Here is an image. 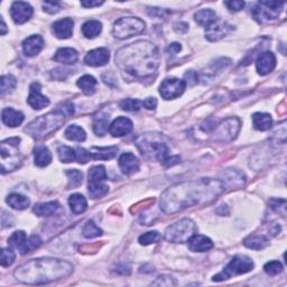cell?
Segmentation results:
<instances>
[{
	"mask_svg": "<svg viewBox=\"0 0 287 287\" xmlns=\"http://www.w3.org/2000/svg\"><path fill=\"white\" fill-rule=\"evenodd\" d=\"M221 180L200 178V180L178 183L163 193L159 206L164 213L174 214L192 206L212 203L224 192Z\"/></svg>",
	"mask_w": 287,
	"mask_h": 287,
	"instance_id": "cell-1",
	"label": "cell"
},
{
	"mask_svg": "<svg viewBox=\"0 0 287 287\" xmlns=\"http://www.w3.org/2000/svg\"><path fill=\"white\" fill-rule=\"evenodd\" d=\"M115 60L122 73L139 80L152 78L159 67L158 50L148 41H138L121 48Z\"/></svg>",
	"mask_w": 287,
	"mask_h": 287,
	"instance_id": "cell-2",
	"label": "cell"
},
{
	"mask_svg": "<svg viewBox=\"0 0 287 287\" xmlns=\"http://www.w3.org/2000/svg\"><path fill=\"white\" fill-rule=\"evenodd\" d=\"M72 271V263L67 260L58 258H40L23 263L16 268L14 276L23 284L42 285L69 277Z\"/></svg>",
	"mask_w": 287,
	"mask_h": 287,
	"instance_id": "cell-3",
	"label": "cell"
},
{
	"mask_svg": "<svg viewBox=\"0 0 287 287\" xmlns=\"http://www.w3.org/2000/svg\"><path fill=\"white\" fill-rule=\"evenodd\" d=\"M65 121V116L61 114L58 110L44 116H41L39 118L33 120L28 124L25 131L31 135L32 137L36 139H42L45 136L55 133L56 130L60 129L63 126Z\"/></svg>",
	"mask_w": 287,
	"mask_h": 287,
	"instance_id": "cell-4",
	"label": "cell"
},
{
	"mask_svg": "<svg viewBox=\"0 0 287 287\" xmlns=\"http://www.w3.org/2000/svg\"><path fill=\"white\" fill-rule=\"evenodd\" d=\"M21 138L13 137L5 139L0 144V156H2V172H13L22 165L23 155L20 150Z\"/></svg>",
	"mask_w": 287,
	"mask_h": 287,
	"instance_id": "cell-5",
	"label": "cell"
},
{
	"mask_svg": "<svg viewBox=\"0 0 287 287\" xmlns=\"http://www.w3.org/2000/svg\"><path fill=\"white\" fill-rule=\"evenodd\" d=\"M196 224L193 220L184 218L166 229L165 239L173 243H184L196 233Z\"/></svg>",
	"mask_w": 287,
	"mask_h": 287,
	"instance_id": "cell-6",
	"label": "cell"
},
{
	"mask_svg": "<svg viewBox=\"0 0 287 287\" xmlns=\"http://www.w3.org/2000/svg\"><path fill=\"white\" fill-rule=\"evenodd\" d=\"M253 269V261L250 258L244 255H237L234 256L231 261H230L224 269L219 272L218 275L213 276V281H223L232 276H238L251 271Z\"/></svg>",
	"mask_w": 287,
	"mask_h": 287,
	"instance_id": "cell-7",
	"label": "cell"
},
{
	"mask_svg": "<svg viewBox=\"0 0 287 287\" xmlns=\"http://www.w3.org/2000/svg\"><path fill=\"white\" fill-rule=\"evenodd\" d=\"M144 21L137 17H122L114 25V36L119 40L129 39L131 36L138 35L145 31Z\"/></svg>",
	"mask_w": 287,
	"mask_h": 287,
	"instance_id": "cell-8",
	"label": "cell"
},
{
	"mask_svg": "<svg viewBox=\"0 0 287 287\" xmlns=\"http://www.w3.org/2000/svg\"><path fill=\"white\" fill-rule=\"evenodd\" d=\"M137 147L143 156L148 159H156L163 165L166 163L168 157V147L165 143L158 140H150L144 137L137 140Z\"/></svg>",
	"mask_w": 287,
	"mask_h": 287,
	"instance_id": "cell-9",
	"label": "cell"
},
{
	"mask_svg": "<svg viewBox=\"0 0 287 287\" xmlns=\"http://www.w3.org/2000/svg\"><path fill=\"white\" fill-rule=\"evenodd\" d=\"M107 180V171L106 167L102 165H97L90 168L89 171V194L92 199H100L105 196L109 187L105 184Z\"/></svg>",
	"mask_w": 287,
	"mask_h": 287,
	"instance_id": "cell-10",
	"label": "cell"
},
{
	"mask_svg": "<svg viewBox=\"0 0 287 287\" xmlns=\"http://www.w3.org/2000/svg\"><path fill=\"white\" fill-rule=\"evenodd\" d=\"M283 6L284 3L280 2H259L252 9V16L259 23L276 20Z\"/></svg>",
	"mask_w": 287,
	"mask_h": 287,
	"instance_id": "cell-11",
	"label": "cell"
},
{
	"mask_svg": "<svg viewBox=\"0 0 287 287\" xmlns=\"http://www.w3.org/2000/svg\"><path fill=\"white\" fill-rule=\"evenodd\" d=\"M240 130V120L229 118L214 127V138L218 142H231L236 138Z\"/></svg>",
	"mask_w": 287,
	"mask_h": 287,
	"instance_id": "cell-12",
	"label": "cell"
},
{
	"mask_svg": "<svg viewBox=\"0 0 287 287\" xmlns=\"http://www.w3.org/2000/svg\"><path fill=\"white\" fill-rule=\"evenodd\" d=\"M185 88L186 83L184 80L169 78L165 79L162 82L161 87H159V93H161L162 98L165 99V100H171V99H176L182 96Z\"/></svg>",
	"mask_w": 287,
	"mask_h": 287,
	"instance_id": "cell-13",
	"label": "cell"
},
{
	"mask_svg": "<svg viewBox=\"0 0 287 287\" xmlns=\"http://www.w3.org/2000/svg\"><path fill=\"white\" fill-rule=\"evenodd\" d=\"M233 26L228 24L227 22L216 20L212 25L206 27L205 37L210 42H218L224 36H227L230 32H232Z\"/></svg>",
	"mask_w": 287,
	"mask_h": 287,
	"instance_id": "cell-14",
	"label": "cell"
},
{
	"mask_svg": "<svg viewBox=\"0 0 287 287\" xmlns=\"http://www.w3.org/2000/svg\"><path fill=\"white\" fill-rule=\"evenodd\" d=\"M11 16L16 24H24L33 16V7L24 2L13 3L11 7Z\"/></svg>",
	"mask_w": 287,
	"mask_h": 287,
	"instance_id": "cell-15",
	"label": "cell"
},
{
	"mask_svg": "<svg viewBox=\"0 0 287 287\" xmlns=\"http://www.w3.org/2000/svg\"><path fill=\"white\" fill-rule=\"evenodd\" d=\"M42 87L40 83L34 82L31 84L30 87V96H28L27 102L33 109L35 110H41L43 108L48 107L50 105V100L45 96L42 95Z\"/></svg>",
	"mask_w": 287,
	"mask_h": 287,
	"instance_id": "cell-16",
	"label": "cell"
},
{
	"mask_svg": "<svg viewBox=\"0 0 287 287\" xmlns=\"http://www.w3.org/2000/svg\"><path fill=\"white\" fill-rule=\"evenodd\" d=\"M110 59V54L109 51L107 49H96L89 52V53L86 55L84 58V62H86L87 65L89 67H103L108 63V61Z\"/></svg>",
	"mask_w": 287,
	"mask_h": 287,
	"instance_id": "cell-17",
	"label": "cell"
},
{
	"mask_svg": "<svg viewBox=\"0 0 287 287\" xmlns=\"http://www.w3.org/2000/svg\"><path fill=\"white\" fill-rule=\"evenodd\" d=\"M133 122L126 117H119L115 119L112 124L109 126V133L114 137H122V136L128 135L133 130Z\"/></svg>",
	"mask_w": 287,
	"mask_h": 287,
	"instance_id": "cell-18",
	"label": "cell"
},
{
	"mask_svg": "<svg viewBox=\"0 0 287 287\" xmlns=\"http://www.w3.org/2000/svg\"><path fill=\"white\" fill-rule=\"evenodd\" d=\"M276 67V58L271 52H263L256 61L257 71L260 75L270 73Z\"/></svg>",
	"mask_w": 287,
	"mask_h": 287,
	"instance_id": "cell-19",
	"label": "cell"
},
{
	"mask_svg": "<svg viewBox=\"0 0 287 287\" xmlns=\"http://www.w3.org/2000/svg\"><path fill=\"white\" fill-rule=\"evenodd\" d=\"M44 48V40L40 35H32L23 42V51L26 56H35Z\"/></svg>",
	"mask_w": 287,
	"mask_h": 287,
	"instance_id": "cell-20",
	"label": "cell"
},
{
	"mask_svg": "<svg viewBox=\"0 0 287 287\" xmlns=\"http://www.w3.org/2000/svg\"><path fill=\"white\" fill-rule=\"evenodd\" d=\"M189 248L193 252H205L213 248V242L210 238L202 236V234H194L189 239Z\"/></svg>",
	"mask_w": 287,
	"mask_h": 287,
	"instance_id": "cell-21",
	"label": "cell"
},
{
	"mask_svg": "<svg viewBox=\"0 0 287 287\" xmlns=\"http://www.w3.org/2000/svg\"><path fill=\"white\" fill-rule=\"evenodd\" d=\"M74 23L71 18H64L55 22L53 24V33L54 35L60 40H67L71 37L73 34Z\"/></svg>",
	"mask_w": 287,
	"mask_h": 287,
	"instance_id": "cell-22",
	"label": "cell"
},
{
	"mask_svg": "<svg viewBox=\"0 0 287 287\" xmlns=\"http://www.w3.org/2000/svg\"><path fill=\"white\" fill-rule=\"evenodd\" d=\"M119 167L126 175H131L139 169V161L134 154L125 153L119 158Z\"/></svg>",
	"mask_w": 287,
	"mask_h": 287,
	"instance_id": "cell-23",
	"label": "cell"
},
{
	"mask_svg": "<svg viewBox=\"0 0 287 287\" xmlns=\"http://www.w3.org/2000/svg\"><path fill=\"white\" fill-rule=\"evenodd\" d=\"M224 180L222 181L224 186H229L231 189H237V187L243 186L244 182H246V177H244L241 172L238 169H227L223 173Z\"/></svg>",
	"mask_w": 287,
	"mask_h": 287,
	"instance_id": "cell-24",
	"label": "cell"
},
{
	"mask_svg": "<svg viewBox=\"0 0 287 287\" xmlns=\"http://www.w3.org/2000/svg\"><path fill=\"white\" fill-rule=\"evenodd\" d=\"M2 119L8 127H18L24 121V115L20 111L14 110L13 108H5L2 111Z\"/></svg>",
	"mask_w": 287,
	"mask_h": 287,
	"instance_id": "cell-25",
	"label": "cell"
},
{
	"mask_svg": "<svg viewBox=\"0 0 287 287\" xmlns=\"http://www.w3.org/2000/svg\"><path fill=\"white\" fill-rule=\"evenodd\" d=\"M79 59L78 52L71 48H64L60 49L54 55V60L56 62L62 64H74Z\"/></svg>",
	"mask_w": 287,
	"mask_h": 287,
	"instance_id": "cell-26",
	"label": "cell"
},
{
	"mask_svg": "<svg viewBox=\"0 0 287 287\" xmlns=\"http://www.w3.org/2000/svg\"><path fill=\"white\" fill-rule=\"evenodd\" d=\"M90 155L93 159H101V161H108V159L114 158L118 148L116 146H110V147H92L90 150Z\"/></svg>",
	"mask_w": 287,
	"mask_h": 287,
	"instance_id": "cell-27",
	"label": "cell"
},
{
	"mask_svg": "<svg viewBox=\"0 0 287 287\" xmlns=\"http://www.w3.org/2000/svg\"><path fill=\"white\" fill-rule=\"evenodd\" d=\"M60 208L61 205L59 204V202L52 201V202H46V203L36 204L33 211H34V213L39 216H50L58 213Z\"/></svg>",
	"mask_w": 287,
	"mask_h": 287,
	"instance_id": "cell-28",
	"label": "cell"
},
{
	"mask_svg": "<svg viewBox=\"0 0 287 287\" xmlns=\"http://www.w3.org/2000/svg\"><path fill=\"white\" fill-rule=\"evenodd\" d=\"M243 244L249 249L261 250V249L266 248L269 244V239L263 236V234H255V236H250L244 239Z\"/></svg>",
	"mask_w": 287,
	"mask_h": 287,
	"instance_id": "cell-29",
	"label": "cell"
},
{
	"mask_svg": "<svg viewBox=\"0 0 287 287\" xmlns=\"http://www.w3.org/2000/svg\"><path fill=\"white\" fill-rule=\"evenodd\" d=\"M252 124L255 129L260 131H266L271 128L272 119L270 115L263 114V112H256L252 116Z\"/></svg>",
	"mask_w": 287,
	"mask_h": 287,
	"instance_id": "cell-30",
	"label": "cell"
},
{
	"mask_svg": "<svg viewBox=\"0 0 287 287\" xmlns=\"http://www.w3.org/2000/svg\"><path fill=\"white\" fill-rule=\"evenodd\" d=\"M194 20L200 26L209 27L210 25H212L218 18H216V14L212 9H203V11H199L195 13Z\"/></svg>",
	"mask_w": 287,
	"mask_h": 287,
	"instance_id": "cell-31",
	"label": "cell"
},
{
	"mask_svg": "<svg viewBox=\"0 0 287 287\" xmlns=\"http://www.w3.org/2000/svg\"><path fill=\"white\" fill-rule=\"evenodd\" d=\"M69 204L71 211L75 214H81L88 208V202L83 195L75 193L69 197Z\"/></svg>",
	"mask_w": 287,
	"mask_h": 287,
	"instance_id": "cell-32",
	"label": "cell"
},
{
	"mask_svg": "<svg viewBox=\"0 0 287 287\" xmlns=\"http://www.w3.org/2000/svg\"><path fill=\"white\" fill-rule=\"evenodd\" d=\"M78 87L81 89L82 92L87 96H91L96 92L97 88V80L92 77V75H83V77L78 80Z\"/></svg>",
	"mask_w": 287,
	"mask_h": 287,
	"instance_id": "cell-33",
	"label": "cell"
},
{
	"mask_svg": "<svg viewBox=\"0 0 287 287\" xmlns=\"http://www.w3.org/2000/svg\"><path fill=\"white\" fill-rule=\"evenodd\" d=\"M35 165L45 167L52 162V154L46 146H37L35 148Z\"/></svg>",
	"mask_w": 287,
	"mask_h": 287,
	"instance_id": "cell-34",
	"label": "cell"
},
{
	"mask_svg": "<svg viewBox=\"0 0 287 287\" xmlns=\"http://www.w3.org/2000/svg\"><path fill=\"white\" fill-rule=\"evenodd\" d=\"M7 203L9 204V206H12L13 209L22 211V210L27 209L28 206H30L31 201L25 195L18 194V193H13V194L8 195Z\"/></svg>",
	"mask_w": 287,
	"mask_h": 287,
	"instance_id": "cell-35",
	"label": "cell"
},
{
	"mask_svg": "<svg viewBox=\"0 0 287 287\" xmlns=\"http://www.w3.org/2000/svg\"><path fill=\"white\" fill-rule=\"evenodd\" d=\"M102 31V24L98 21H89L82 26V34L87 39H95Z\"/></svg>",
	"mask_w": 287,
	"mask_h": 287,
	"instance_id": "cell-36",
	"label": "cell"
},
{
	"mask_svg": "<svg viewBox=\"0 0 287 287\" xmlns=\"http://www.w3.org/2000/svg\"><path fill=\"white\" fill-rule=\"evenodd\" d=\"M65 137L69 140H72V142H84L87 138L86 131L83 130V128L79 127L77 125H71L69 126L67 129H65Z\"/></svg>",
	"mask_w": 287,
	"mask_h": 287,
	"instance_id": "cell-37",
	"label": "cell"
},
{
	"mask_svg": "<svg viewBox=\"0 0 287 287\" xmlns=\"http://www.w3.org/2000/svg\"><path fill=\"white\" fill-rule=\"evenodd\" d=\"M42 244V239L34 234V236H31L28 239H26V241L24 242V244L18 249L22 255H26V253H30L33 250H35V249L39 248Z\"/></svg>",
	"mask_w": 287,
	"mask_h": 287,
	"instance_id": "cell-38",
	"label": "cell"
},
{
	"mask_svg": "<svg viewBox=\"0 0 287 287\" xmlns=\"http://www.w3.org/2000/svg\"><path fill=\"white\" fill-rule=\"evenodd\" d=\"M108 126H109V117L106 115H100L96 117L95 122H93V131L98 136H103L108 130Z\"/></svg>",
	"mask_w": 287,
	"mask_h": 287,
	"instance_id": "cell-39",
	"label": "cell"
},
{
	"mask_svg": "<svg viewBox=\"0 0 287 287\" xmlns=\"http://www.w3.org/2000/svg\"><path fill=\"white\" fill-rule=\"evenodd\" d=\"M59 158L62 163H72L77 161V153L75 150L68 146H61L58 149Z\"/></svg>",
	"mask_w": 287,
	"mask_h": 287,
	"instance_id": "cell-40",
	"label": "cell"
},
{
	"mask_svg": "<svg viewBox=\"0 0 287 287\" xmlns=\"http://www.w3.org/2000/svg\"><path fill=\"white\" fill-rule=\"evenodd\" d=\"M83 236L87 239H93L97 238L102 234V230L98 227V225L93 222V221H88L87 224L83 228Z\"/></svg>",
	"mask_w": 287,
	"mask_h": 287,
	"instance_id": "cell-41",
	"label": "cell"
},
{
	"mask_svg": "<svg viewBox=\"0 0 287 287\" xmlns=\"http://www.w3.org/2000/svg\"><path fill=\"white\" fill-rule=\"evenodd\" d=\"M65 174H67L69 180V187H77L82 184L83 180L82 172L78 171V169H69Z\"/></svg>",
	"mask_w": 287,
	"mask_h": 287,
	"instance_id": "cell-42",
	"label": "cell"
},
{
	"mask_svg": "<svg viewBox=\"0 0 287 287\" xmlns=\"http://www.w3.org/2000/svg\"><path fill=\"white\" fill-rule=\"evenodd\" d=\"M17 81L13 75H3L2 77V95L5 96L8 92H12L16 88Z\"/></svg>",
	"mask_w": 287,
	"mask_h": 287,
	"instance_id": "cell-43",
	"label": "cell"
},
{
	"mask_svg": "<svg viewBox=\"0 0 287 287\" xmlns=\"http://www.w3.org/2000/svg\"><path fill=\"white\" fill-rule=\"evenodd\" d=\"M161 238L162 236L158 231H149V232L142 234V236L139 237L138 241L140 244H143V246H148V244L158 242L159 240H161Z\"/></svg>",
	"mask_w": 287,
	"mask_h": 287,
	"instance_id": "cell-44",
	"label": "cell"
},
{
	"mask_svg": "<svg viewBox=\"0 0 287 287\" xmlns=\"http://www.w3.org/2000/svg\"><path fill=\"white\" fill-rule=\"evenodd\" d=\"M27 236L24 231H15L8 239V243L11 247L20 249L26 241Z\"/></svg>",
	"mask_w": 287,
	"mask_h": 287,
	"instance_id": "cell-45",
	"label": "cell"
},
{
	"mask_svg": "<svg viewBox=\"0 0 287 287\" xmlns=\"http://www.w3.org/2000/svg\"><path fill=\"white\" fill-rule=\"evenodd\" d=\"M15 261V252L11 248H3L0 251V263L3 267H8Z\"/></svg>",
	"mask_w": 287,
	"mask_h": 287,
	"instance_id": "cell-46",
	"label": "cell"
},
{
	"mask_svg": "<svg viewBox=\"0 0 287 287\" xmlns=\"http://www.w3.org/2000/svg\"><path fill=\"white\" fill-rule=\"evenodd\" d=\"M263 270H265V272L268 275L275 276L283 271V265H281V262L278 260H272L267 262L266 265L263 266Z\"/></svg>",
	"mask_w": 287,
	"mask_h": 287,
	"instance_id": "cell-47",
	"label": "cell"
},
{
	"mask_svg": "<svg viewBox=\"0 0 287 287\" xmlns=\"http://www.w3.org/2000/svg\"><path fill=\"white\" fill-rule=\"evenodd\" d=\"M142 106H143V102L135 100V99H126V100L120 102L121 109L126 110V111H130V112L138 111Z\"/></svg>",
	"mask_w": 287,
	"mask_h": 287,
	"instance_id": "cell-48",
	"label": "cell"
},
{
	"mask_svg": "<svg viewBox=\"0 0 287 287\" xmlns=\"http://www.w3.org/2000/svg\"><path fill=\"white\" fill-rule=\"evenodd\" d=\"M43 8L46 13L49 14H58L61 8H62V5L59 2H44L43 3Z\"/></svg>",
	"mask_w": 287,
	"mask_h": 287,
	"instance_id": "cell-49",
	"label": "cell"
},
{
	"mask_svg": "<svg viewBox=\"0 0 287 287\" xmlns=\"http://www.w3.org/2000/svg\"><path fill=\"white\" fill-rule=\"evenodd\" d=\"M75 153H77V161L80 164H86L92 158L91 155H90V152H89V150H86L84 148H81V147L75 149Z\"/></svg>",
	"mask_w": 287,
	"mask_h": 287,
	"instance_id": "cell-50",
	"label": "cell"
},
{
	"mask_svg": "<svg viewBox=\"0 0 287 287\" xmlns=\"http://www.w3.org/2000/svg\"><path fill=\"white\" fill-rule=\"evenodd\" d=\"M153 285H162V286H173L176 285V281L174 280L171 276H159L156 281H154Z\"/></svg>",
	"mask_w": 287,
	"mask_h": 287,
	"instance_id": "cell-51",
	"label": "cell"
},
{
	"mask_svg": "<svg viewBox=\"0 0 287 287\" xmlns=\"http://www.w3.org/2000/svg\"><path fill=\"white\" fill-rule=\"evenodd\" d=\"M225 6L228 7L229 11L231 12H240L244 7L243 2H239V0H231V2H225Z\"/></svg>",
	"mask_w": 287,
	"mask_h": 287,
	"instance_id": "cell-52",
	"label": "cell"
},
{
	"mask_svg": "<svg viewBox=\"0 0 287 287\" xmlns=\"http://www.w3.org/2000/svg\"><path fill=\"white\" fill-rule=\"evenodd\" d=\"M56 110L64 116H70L74 112V106L71 102H67V103H63L62 106H60V108H58Z\"/></svg>",
	"mask_w": 287,
	"mask_h": 287,
	"instance_id": "cell-53",
	"label": "cell"
},
{
	"mask_svg": "<svg viewBox=\"0 0 287 287\" xmlns=\"http://www.w3.org/2000/svg\"><path fill=\"white\" fill-rule=\"evenodd\" d=\"M143 106L149 110H154L157 107V100L155 98L149 97L143 101Z\"/></svg>",
	"mask_w": 287,
	"mask_h": 287,
	"instance_id": "cell-54",
	"label": "cell"
},
{
	"mask_svg": "<svg viewBox=\"0 0 287 287\" xmlns=\"http://www.w3.org/2000/svg\"><path fill=\"white\" fill-rule=\"evenodd\" d=\"M197 82V74L194 71H190L185 74V83L186 86L190 84V86H193Z\"/></svg>",
	"mask_w": 287,
	"mask_h": 287,
	"instance_id": "cell-55",
	"label": "cell"
},
{
	"mask_svg": "<svg viewBox=\"0 0 287 287\" xmlns=\"http://www.w3.org/2000/svg\"><path fill=\"white\" fill-rule=\"evenodd\" d=\"M181 44H178V43H173L168 46V49H167V53L169 55H176L178 52L181 51Z\"/></svg>",
	"mask_w": 287,
	"mask_h": 287,
	"instance_id": "cell-56",
	"label": "cell"
},
{
	"mask_svg": "<svg viewBox=\"0 0 287 287\" xmlns=\"http://www.w3.org/2000/svg\"><path fill=\"white\" fill-rule=\"evenodd\" d=\"M103 2H81V6L86 7V8H93V7H99L101 6Z\"/></svg>",
	"mask_w": 287,
	"mask_h": 287,
	"instance_id": "cell-57",
	"label": "cell"
},
{
	"mask_svg": "<svg viewBox=\"0 0 287 287\" xmlns=\"http://www.w3.org/2000/svg\"><path fill=\"white\" fill-rule=\"evenodd\" d=\"M7 33V27H6V23H5L4 20H2V31H0V34L5 35Z\"/></svg>",
	"mask_w": 287,
	"mask_h": 287,
	"instance_id": "cell-58",
	"label": "cell"
}]
</instances>
